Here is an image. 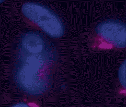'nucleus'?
Wrapping results in <instances>:
<instances>
[{
	"label": "nucleus",
	"instance_id": "f03ea898",
	"mask_svg": "<svg viewBox=\"0 0 126 107\" xmlns=\"http://www.w3.org/2000/svg\"><path fill=\"white\" fill-rule=\"evenodd\" d=\"M24 15L46 34L55 38L64 33V26L60 18L53 11L40 3L28 2L22 6Z\"/></svg>",
	"mask_w": 126,
	"mask_h": 107
},
{
	"label": "nucleus",
	"instance_id": "7ed1b4c3",
	"mask_svg": "<svg viewBox=\"0 0 126 107\" xmlns=\"http://www.w3.org/2000/svg\"><path fill=\"white\" fill-rule=\"evenodd\" d=\"M93 46L99 49L125 48L126 25L115 20H109L101 23L96 27Z\"/></svg>",
	"mask_w": 126,
	"mask_h": 107
},
{
	"label": "nucleus",
	"instance_id": "39448f33",
	"mask_svg": "<svg viewBox=\"0 0 126 107\" xmlns=\"http://www.w3.org/2000/svg\"><path fill=\"white\" fill-rule=\"evenodd\" d=\"M119 79L122 87L126 88V60L121 64L119 68Z\"/></svg>",
	"mask_w": 126,
	"mask_h": 107
},
{
	"label": "nucleus",
	"instance_id": "423d86ee",
	"mask_svg": "<svg viewBox=\"0 0 126 107\" xmlns=\"http://www.w3.org/2000/svg\"><path fill=\"white\" fill-rule=\"evenodd\" d=\"M11 107H35L32 104L25 102H19L15 104Z\"/></svg>",
	"mask_w": 126,
	"mask_h": 107
},
{
	"label": "nucleus",
	"instance_id": "f257e3e1",
	"mask_svg": "<svg viewBox=\"0 0 126 107\" xmlns=\"http://www.w3.org/2000/svg\"><path fill=\"white\" fill-rule=\"evenodd\" d=\"M24 60L17 72L18 83L29 94L39 95L47 89L49 61L44 54H31L25 51Z\"/></svg>",
	"mask_w": 126,
	"mask_h": 107
},
{
	"label": "nucleus",
	"instance_id": "20e7f679",
	"mask_svg": "<svg viewBox=\"0 0 126 107\" xmlns=\"http://www.w3.org/2000/svg\"><path fill=\"white\" fill-rule=\"evenodd\" d=\"M23 48L29 53H40L44 47V41L38 34L33 32L28 33L23 36L22 39Z\"/></svg>",
	"mask_w": 126,
	"mask_h": 107
}]
</instances>
